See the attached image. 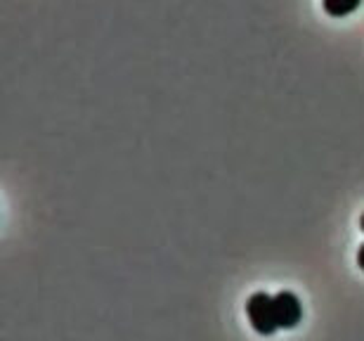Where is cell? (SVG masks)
Listing matches in <instances>:
<instances>
[{
    "label": "cell",
    "instance_id": "6da1fadb",
    "mask_svg": "<svg viewBox=\"0 0 364 341\" xmlns=\"http://www.w3.org/2000/svg\"><path fill=\"white\" fill-rule=\"evenodd\" d=\"M246 315H249L251 327L263 337H270L279 330L277 313H274V296L265 292H256L246 301Z\"/></svg>",
    "mask_w": 364,
    "mask_h": 341
},
{
    "label": "cell",
    "instance_id": "7a4b0ae2",
    "mask_svg": "<svg viewBox=\"0 0 364 341\" xmlns=\"http://www.w3.org/2000/svg\"><path fill=\"white\" fill-rule=\"evenodd\" d=\"M274 313L279 330H294L303 318L301 299L294 292H279L274 296Z\"/></svg>",
    "mask_w": 364,
    "mask_h": 341
},
{
    "label": "cell",
    "instance_id": "3957f363",
    "mask_svg": "<svg viewBox=\"0 0 364 341\" xmlns=\"http://www.w3.org/2000/svg\"><path fill=\"white\" fill-rule=\"evenodd\" d=\"M362 0H324V10L333 14V17H343L350 14L353 10H358Z\"/></svg>",
    "mask_w": 364,
    "mask_h": 341
},
{
    "label": "cell",
    "instance_id": "277c9868",
    "mask_svg": "<svg viewBox=\"0 0 364 341\" xmlns=\"http://www.w3.org/2000/svg\"><path fill=\"white\" fill-rule=\"evenodd\" d=\"M358 263H360V268L364 271V244H360V251H358Z\"/></svg>",
    "mask_w": 364,
    "mask_h": 341
},
{
    "label": "cell",
    "instance_id": "5b68a950",
    "mask_svg": "<svg viewBox=\"0 0 364 341\" xmlns=\"http://www.w3.org/2000/svg\"><path fill=\"white\" fill-rule=\"evenodd\" d=\"M360 228H362V232H364V214H362V219H360Z\"/></svg>",
    "mask_w": 364,
    "mask_h": 341
}]
</instances>
